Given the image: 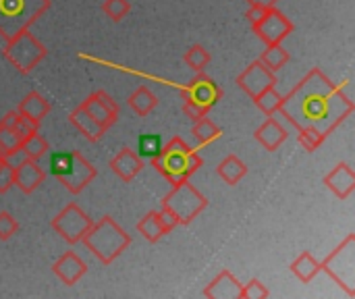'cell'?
I'll return each mask as SVG.
<instances>
[{"label": "cell", "mask_w": 355, "mask_h": 299, "mask_svg": "<svg viewBox=\"0 0 355 299\" xmlns=\"http://www.w3.org/2000/svg\"><path fill=\"white\" fill-rule=\"evenodd\" d=\"M202 296L208 299H239L241 283L233 277L231 271H223L206 285Z\"/></svg>", "instance_id": "obj_18"}, {"label": "cell", "mask_w": 355, "mask_h": 299, "mask_svg": "<svg viewBox=\"0 0 355 299\" xmlns=\"http://www.w3.org/2000/svg\"><path fill=\"white\" fill-rule=\"evenodd\" d=\"M324 271L349 298H355V235L349 233L339 248H335L322 262Z\"/></svg>", "instance_id": "obj_8"}, {"label": "cell", "mask_w": 355, "mask_h": 299, "mask_svg": "<svg viewBox=\"0 0 355 299\" xmlns=\"http://www.w3.org/2000/svg\"><path fill=\"white\" fill-rule=\"evenodd\" d=\"M160 221H162V225H164V229H166V233H171L175 227H179V223H177V219L171 214V212H166V210H162L160 208Z\"/></svg>", "instance_id": "obj_40"}, {"label": "cell", "mask_w": 355, "mask_h": 299, "mask_svg": "<svg viewBox=\"0 0 355 299\" xmlns=\"http://www.w3.org/2000/svg\"><path fill=\"white\" fill-rule=\"evenodd\" d=\"M10 187H15V173H12V166L4 158L0 162V196L6 194Z\"/></svg>", "instance_id": "obj_39"}, {"label": "cell", "mask_w": 355, "mask_h": 299, "mask_svg": "<svg viewBox=\"0 0 355 299\" xmlns=\"http://www.w3.org/2000/svg\"><path fill=\"white\" fill-rule=\"evenodd\" d=\"M250 4V8H260V10H266V8H272L277 6L279 0H245Z\"/></svg>", "instance_id": "obj_41"}, {"label": "cell", "mask_w": 355, "mask_h": 299, "mask_svg": "<svg viewBox=\"0 0 355 299\" xmlns=\"http://www.w3.org/2000/svg\"><path fill=\"white\" fill-rule=\"evenodd\" d=\"M237 85L252 98H256L260 92H264L266 87L277 85V75L258 58L254 62H250L239 75H237Z\"/></svg>", "instance_id": "obj_11"}, {"label": "cell", "mask_w": 355, "mask_h": 299, "mask_svg": "<svg viewBox=\"0 0 355 299\" xmlns=\"http://www.w3.org/2000/svg\"><path fill=\"white\" fill-rule=\"evenodd\" d=\"M110 169H112V173H114L121 181L131 183V181L141 173L144 160L139 158V154H137L135 150H131V148L125 146V148L119 150L116 156L110 160Z\"/></svg>", "instance_id": "obj_17"}, {"label": "cell", "mask_w": 355, "mask_h": 299, "mask_svg": "<svg viewBox=\"0 0 355 299\" xmlns=\"http://www.w3.org/2000/svg\"><path fill=\"white\" fill-rule=\"evenodd\" d=\"M127 104L131 106V110H133L137 117H148V114L158 106V98L150 92V87L139 85V87L129 96Z\"/></svg>", "instance_id": "obj_25"}, {"label": "cell", "mask_w": 355, "mask_h": 299, "mask_svg": "<svg viewBox=\"0 0 355 299\" xmlns=\"http://www.w3.org/2000/svg\"><path fill=\"white\" fill-rule=\"evenodd\" d=\"M191 133H193V137H196V142H198L200 146H210V144H214V142L223 135V129H220L212 119L204 117V119L196 121Z\"/></svg>", "instance_id": "obj_26"}, {"label": "cell", "mask_w": 355, "mask_h": 299, "mask_svg": "<svg viewBox=\"0 0 355 299\" xmlns=\"http://www.w3.org/2000/svg\"><path fill=\"white\" fill-rule=\"evenodd\" d=\"M69 121H71V125L89 142V144H96V142H100L102 139V135L106 133V129L79 104L71 114H69Z\"/></svg>", "instance_id": "obj_20"}, {"label": "cell", "mask_w": 355, "mask_h": 299, "mask_svg": "<svg viewBox=\"0 0 355 299\" xmlns=\"http://www.w3.org/2000/svg\"><path fill=\"white\" fill-rule=\"evenodd\" d=\"M297 131H300V135H297L300 146L310 154H314L327 142V135L316 127H304V129H297Z\"/></svg>", "instance_id": "obj_33"}, {"label": "cell", "mask_w": 355, "mask_h": 299, "mask_svg": "<svg viewBox=\"0 0 355 299\" xmlns=\"http://www.w3.org/2000/svg\"><path fill=\"white\" fill-rule=\"evenodd\" d=\"M94 225V221L75 204H67L52 221L50 227L56 235H60L69 246H75L83 239V235L89 231V227Z\"/></svg>", "instance_id": "obj_10"}, {"label": "cell", "mask_w": 355, "mask_h": 299, "mask_svg": "<svg viewBox=\"0 0 355 299\" xmlns=\"http://www.w3.org/2000/svg\"><path fill=\"white\" fill-rule=\"evenodd\" d=\"M21 135H17L15 129H10L8 125L0 123V156L2 158H10L15 154L21 152Z\"/></svg>", "instance_id": "obj_32"}, {"label": "cell", "mask_w": 355, "mask_h": 299, "mask_svg": "<svg viewBox=\"0 0 355 299\" xmlns=\"http://www.w3.org/2000/svg\"><path fill=\"white\" fill-rule=\"evenodd\" d=\"M2 54L21 75H27L48 56V48L29 29H23L6 40Z\"/></svg>", "instance_id": "obj_6"}, {"label": "cell", "mask_w": 355, "mask_h": 299, "mask_svg": "<svg viewBox=\"0 0 355 299\" xmlns=\"http://www.w3.org/2000/svg\"><path fill=\"white\" fill-rule=\"evenodd\" d=\"M160 150H162V139H160V135L146 133V135H141V137L137 139V152H139V156L154 158Z\"/></svg>", "instance_id": "obj_35"}, {"label": "cell", "mask_w": 355, "mask_h": 299, "mask_svg": "<svg viewBox=\"0 0 355 299\" xmlns=\"http://www.w3.org/2000/svg\"><path fill=\"white\" fill-rule=\"evenodd\" d=\"M345 85L347 81L337 85L322 69L314 67L293 85L287 96H283V106L279 112L295 129L316 127L329 137L355 110L354 100L345 92Z\"/></svg>", "instance_id": "obj_1"}, {"label": "cell", "mask_w": 355, "mask_h": 299, "mask_svg": "<svg viewBox=\"0 0 355 299\" xmlns=\"http://www.w3.org/2000/svg\"><path fill=\"white\" fill-rule=\"evenodd\" d=\"M52 175L69 194H81L96 177L98 169L83 158L81 152H56L50 158Z\"/></svg>", "instance_id": "obj_4"}, {"label": "cell", "mask_w": 355, "mask_h": 299, "mask_svg": "<svg viewBox=\"0 0 355 299\" xmlns=\"http://www.w3.org/2000/svg\"><path fill=\"white\" fill-rule=\"evenodd\" d=\"M0 123H4V125H8L10 129H15L17 135H21V139H25L27 135H31L33 131H37V125H35L33 121H29L27 117H23L19 110L6 112V114L0 119Z\"/></svg>", "instance_id": "obj_31"}, {"label": "cell", "mask_w": 355, "mask_h": 299, "mask_svg": "<svg viewBox=\"0 0 355 299\" xmlns=\"http://www.w3.org/2000/svg\"><path fill=\"white\" fill-rule=\"evenodd\" d=\"M48 8L50 0H0V37L6 42L29 29Z\"/></svg>", "instance_id": "obj_5"}, {"label": "cell", "mask_w": 355, "mask_h": 299, "mask_svg": "<svg viewBox=\"0 0 355 299\" xmlns=\"http://www.w3.org/2000/svg\"><path fill=\"white\" fill-rule=\"evenodd\" d=\"M150 162L171 185L189 181L202 169V156L181 137H173L162 144V150L154 158H150Z\"/></svg>", "instance_id": "obj_2"}, {"label": "cell", "mask_w": 355, "mask_h": 299, "mask_svg": "<svg viewBox=\"0 0 355 299\" xmlns=\"http://www.w3.org/2000/svg\"><path fill=\"white\" fill-rule=\"evenodd\" d=\"M2 160H4V158H2V156H0V162H2Z\"/></svg>", "instance_id": "obj_42"}, {"label": "cell", "mask_w": 355, "mask_h": 299, "mask_svg": "<svg viewBox=\"0 0 355 299\" xmlns=\"http://www.w3.org/2000/svg\"><path fill=\"white\" fill-rule=\"evenodd\" d=\"M17 110L40 127V123H42V121L48 117V112H50V102H48L40 92H29V94L17 104Z\"/></svg>", "instance_id": "obj_21"}, {"label": "cell", "mask_w": 355, "mask_h": 299, "mask_svg": "<svg viewBox=\"0 0 355 299\" xmlns=\"http://www.w3.org/2000/svg\"><path fill=\"white\" fill-rule=\"evenodd\" d=\"M291 273L302 281V283H310L314 281V277L320 273V262L310 254V252H302L293 262H291Z\"/></svg>", "instance_id": "obj_24"}, {"label": "cell", "mask_w": 355, "mask_h": 299, "mask_svg": "<svg viewBox=\"0 0 355 299\" xmlns=\"http://www.w3.org/2000/svg\"><path fill=\"white\" fill-rule=\"evenodd\" d=\"M19 231V223L10 212H0V241H8Z\"/></svg>", "instance_id": "obj_37"}, {"label": "cell", "mask_w": 355, "mask_h": 299, "mask_svg": "<svg viewBox=\"0 0 355 299\" xmlns=\"http://www.w3.org/2000/svg\"><path fill=\"white\" fill-rule=\"evenodd\" d=\"M12 173H15V187L25 196L33 194L46 179V171L40 166V160H31V158H25L17 166H12Z\"/></svg>", "instance_id": "obj_14"}, {"label": "cell", "mask_w": 355, "mask_h": 299, "mask_svg": "<svg viewBox=\"0 0 355 299\" xmlns=\"http://www.w3.org/2000/svg\"><path fill=\"white\" fill-rule=\"evenodd\" d=\"M270 298V291L266 285H262L258 279H252L248 285H241V296L239 299H266Z\"/></svg>", "instance_id": "obj_36"}, {"label": "cell", "mask_w": 355, "mask_h": 299, "mask_svg": "<svg viewBox=\"0 0 355 299\" xmlns=\"http://www.w3.org/2000/svg\"><path fill=\"white\" fill-rule=\"evenodd\" d=\"M289 50H285L281 44H272V46H266V50L262 52V56H260V60L272 71V73H277V71H281L287 62H289Z\"/></svg>", "instance_id": "obj_30"}, {"label": "cell", "mask_w": 355, "mask_h": 299, "mask_svg": "<svg viewBox=\"0 0 355 299\" xmlns=\"http://www.w3.org/2000/svg\"><path fill=\"white\" fill-rule=\"evenodd\" d=\"M81 244L102 264H112L131 246V235L110 214H106L89 227V231L83 235Z\"/></svg>", "instance_id": "obj_3"}, {"label": "cell", "mask_w": 355, "mask_h": 299, "mask_svg": "<svg viewBox=\"0 0 355 299\" xmlns=\"http://www.w3.org/2000/svg\"><path fill=\"white\" fill-rule=\"evenodd\" d=\"M52 273L56 275V279H58L62 285L71 287V285L79 283V281L85 277L87 266H85V262H83L75 252H64V254L52 264Z\"/></svg>", "instance_id": "obj_15"}, {"label": "cell", "mask_w": 355, "mask_h": 299, "mask_svg": "<svg viewBox=\"0 0 355 299\" xmlns=\"http://www.w3.org/2000/svg\"><path fill=\"white\" fill-rule=\"evenodd\" d=\"M160 204L162 210L171 212L179 225H189L208 208V198L202 196L189 181H183L179 185H173V189L162 198Z\"/></svg>", "instance_id": "obj_7"}, {"label": "cell", "mask_w": 355, "mask_h": 299, "mask_svg": "<svg viewBox=\"0 0 355 299\" xmlns=\"http://www.w3.org/2000/svg\"><path fill=\"white\" fill-rule=\"evenodd\" d=\"M208 108H204L202 104H198V102H191V100H183V114L191 121V123H196V121H200V119H204V117H208Z\"/></svg>", "instance_id": "obj_38"}, {"label": "cell", "mask_w": 355, "mask_h": 299, "mask_svg": "<svg viewBox=\"0 0 355 299\" xmlns=\"http://www.w3.org/2000/svg\"><path fill=\"white\" fill-rule=\"evenodd\" d=\"M21 152L25 154V158L40 160V158H44V156L50 152V144H48L37 131H33L31 135H27V137L21 142Z\"/></svg>", "instance_id": "obj_29"}, {"label": "cell", "mask_w": 355, "mask_h": 299, "mask_svg": "<svg viewBox=\"0 0 355 299\" xmlns=\"http://www.w3.org/2000/svg\"><path fill=\"white\" fill-rule=\"evenodd\" d=\"M216 173H218V177L227 183V185H237L245 175H248V164L239 158V156H235V154H229L218 166H216Z\"/></svg>", "instance_id": "obj_22"}, {"label": "cell", "mask_w": 355, "mask_h": 299, "mask_svg": "<svg viewBox=\"0 0 355 299\" xmlns=\"http://www.w3.org/2000/svg\"><path fill=\"white\" fill-rule=\"evenodd\" d=\"M81 106L108 131L116 121H119V104L114 102V98L110 94H106L104 89L94 92L92 96H87Z\"/></svg>", "instance_id": "obj_13"}, {"label": "cell", "mask_w": 355, "mask_h": 299, "mask_svg": "<svg viewBox=\"0 0 355 299\" xmlns=\"http://www.w3.org/2000/svg\"><path fill=\"white\" fill-rule=\"evenodd\" d=\"M324 185H327L339 200H347V198L355 191V173L354 169H352V164L339 162L331 173H327Z\"/></svg>", "instance_id": "obj_16"}, {"label": "cell", "mask_w": 355, "mask_h": 299, "mask_svg": "<svg viewBox=\"0 0 355 299\" xmlns=\"http://www.w3.org/2000/svg\"><path fill=\"white\" fill-rule=\"evenodd\" d=\"M254 104L266 114V117H272L279 112V108L283 106V94L277 92V87H266L264 92H260L256 98H254Z\"/></svg>", "instance_id": "obj_27"}, {"label": "cell", "mask_w": 355, "mask_h": 299, "mask_svg": "<svg viewBox=\"0 0 355 299\" xmlns=\"http://www.w3.org/2000/svg\"><path fill=\"white\" fill-rule=\"evenodd\" d=\"M102 12L110 21L119 23V21H123L131 12V2L129 0H104L102 2Z\"/></svg>", "instance_id": "obj_34"}, {"label": "cell", "mask_w": 355, "mask_h": 299, "mask_svg": "<svg viewBox=\"0 0 355 299\" xmlns=\"http://www.w3.org/2000/svg\"><path fill=\"white\" fill-rule=\"evenodd\" d=\"M137 231H139V235H144V239L150 241V244L160 241V239L166 235V229H164V225H162V221H160V210H158V212L152 210V212L144 214V216L139 219V223H137Z\"/></svg>", "instance_id": "obj_23"}, {"label": "cell", "mask_w": 355, "mask_h": 299, "mask_svg": "<svg viewBox=\"0 0 355 299\" xmlns=\"http://www.w3.org/2000/svg\"><path fill=\"white\" fill-rule=\"evenodd\" d=\"M183 60H185V65H187L191 71L204 73V69H206V67L210 65V60H212V54H210L202 44H193V46H189V48L185 50Z\"/></svg>", "instance_id": "obj_28"}, {"label": "cell", "mask_w": 355, "mask_h": 299, "mask_svg": "<svg viewBox=\"0 0 355 299\" xmlns=\"http://www.w3.org/2000/svg\"><path fill=\"white\" fill-rule=\"evenodd\" d=\"M248 19L252 23V31L266 44V46H272V44H281L285 37H289L295 29L293 21L281 12L277 6L272 8H266V10H260V8H250L248 10Z\"/></svg>", "instance_id": "obj_9"}, {"label": "cell", "mask_w": 355, "mask_h": 299, "mask_svg": "<svg viewBox=\"0 0 355 299\" xmlns=\"http://www.w3.org/2000/svg\"><path fill=\"white\" fill-rule=\"evenodd\" d=\"M287 129L272 117H268L256 131H254V139L268 152H275L283 146V142L287 139Z\"/></svg>", "instance_id": "obj_19"}, {"label": "cell", "mask_w": 355, "mask_h": 299, "mask_svg": "<svg viewBox=\"0 0 355 299\" xmlns=\"http://www.w3.org/2000/svg\"><path fill=\"white\" fill-rule=\"evenodd\" d=\"M223 87L208 75L204 73H198V77L183 89V100H191V102H198L202 104L204 108H214L216 102L223 98Z\"/></svg>", "instance_id": "obj_12"}]
</instances>
